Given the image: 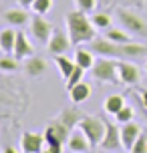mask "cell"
I'll use <instances>...</instances> for the list:
<instances>
[{
    "mask_svg": "<svg viewBox=\"0 0 147 153\" xmlns=\"http://www.w3.org/2000/svg\"><path fill=\"white\" fill-rule=\"evenodd\" d=\"M83 76H85V69L77 65V67H75V71H73V73L69 75V79L65 81V87H67V91H69V89H73V87H75L77 83H81V81H83Z\"/></svg>",
    "mask_w": 147,
    "mask_h": 153,
    "instance_id": "26",
    "label": "cell"
},
{
    "mask_svg": "<svg viewBox=\"0 0 147 153\" xmlns=\"http://www.w3.org/2000/svg\"><path fill=\"white\" fill-rule=\"evenodd\" d=\"M67 147H69L73 153H85L87 149H91V141H89V137L85 135V131L81 129V127H75V129L71 131L69 139H67Z\"/></svg>",
    "mask_w": 147,
    "mask_h": 153,
    "instance_id": "11",
    "label": "cell"
},
{
    "mask_svg": "<svg viewBox=\"0 0 147 153\" xmlns=\"http://www.w3.org/2000/svg\"><path fill=\"white\" fill-rule=\"evenodd\" d=\"M129 153H147V135L141 133L137 137V141H135V145L129 149Z\"/></svg>",
    "mask_w": 147,
    "mask_h": 153,
    "instance_id": "31",
    "label": "cell"
},
{
    "mask_svg": "<svg viewBox=\"0 0 147 153\" xmlns=\"http://www.w3.org/2000/svg\"><path fill=\"white\" fill-rule=\"evenodd\" d=\"M30 32L40 45H48V40H50V36L54 32V26L42 14H36L34 18H30Z\"/></svg>",
    "mask_w": 147,
    "mask_h": 153,
    "instance_id": "6",
    "label": "cell"
},
{
    "mask_svg": "<svg viewBox=\"0 0 147 153\" xmlns=\"http://www.w3.org/2000/svg\"><path fill=\"white\" fill-rule=\"evenodd\" d=\"M105 36L111 38V40H113V42H117V45H127V42H131L129 32H127V30H121V28H109V30H105Z\"/></svg>",
    "mask_w": 147,
    "mask_h": 153,
    "instance_id": "24",
    "label": "cell"
},
{
    "mask_svg": "<svg viewBox=\"0 0 147 153\" xmlns=\"http://www.w3.org/2000/svg\"><path fill=\"white\" fill-rule=\"evenodd\" d=\"M16 34L18 30L14 28H4V30H0V51L2 53H14V45H16Z\"/></svg>",
    "mask_w": 147,
    "mask_h": 153,
    "instance_id": "18",
    "label": "cell"
},
{
    "mask_svg": "<svg viewBox=\"0 0 147 153\" xmlns=\"http://www.w3.org/2000/svg\"><path fill=\"white\" fill-rule=\"evenodd\" d=\"M40 153H54V151H50V149H48V147H47V149H45V151H40Z\"/></svg>",
    "mask_w": 147,
    "mask_h": 153,
    "instance_id": "35",
    "label": "cell"
},
{
    "mask_svg": "<svg viewBox=\"0 0 147 153\" xmlns=\"http://www.w3.org/2000/svg\"><path fill=\"white\" fill-rule=\"evenodd\" d=\"M4 20L8 24H12V26H24V24H28V20H30V14L24 8H12V10H6L4 12Z\"/></svg>",
    "mask_w": 147,
    "mask_h": 153,
    "instance_id": "16",
    "label": "cell"
},
{
    "mask_svg": "<svg viewBox=\"0 0 147 153\" xmlns=\"http://www.w3.org/2000/svg\"><path fill=\"white\" fill-rule=\"evenodd\" d=\"M75 62H77L79 67H83L85 71H91L95 65V53L91 48L77 46V51H75Z\"/></svg>",
    "mask_w": 147,
    "mask_h": 153,
    "instance_id": "17",
    "label": "cell"
},
{
    "mask_svg": "<svg viewBox=\"0 0 147 153\" xmlns=\"http://www.w3.org/2000/svg\"><path fill=\"white\" fill-rule=\"evenodd\" d=\"M125 105H127V103H125V99L121 97V95H111V97L105 99L103 109H105V113H109V115H117Z\"/></svg>",
    "mask_w": 147,
    "mask_h": 153,
    "instance_id": "20",
    "label": "cell"
},
{
    "mask_svg": "<svg viewBox=\"0 0 147 153\" xmlns=\"http://www.w3.org/2000/svg\"><path fill=\"white\" fill-rule=\"evenodd\" d=\"M32 10H34V14H47L48 10L53 8V0H34V4H32Z\"/></svg>",
    "mask_w": 147,
    "mask_h": 153,
    "instance_id": "27",
    "label": "cell"
},
{
    "mask_svg": "<svg viewBox=\"0 0 147 153\" xmlns=\"http://www.w3.org/2000/svg\"><path fill=\"white\" fill-rule=\"evenodd\" d=\"M71 135V129L61 121V119H54L50 121V125L45 131V139H47V147L54 153H61L62 145L67 143V139Z\"/></svg>",
    "mask_w": 147,
    "mask_h": 153,
    "instance_id": "2",
    "label": "cell"
},
{
    "mask_svg": "<svg viewBox=\"0 0 147 153\" xmlns=\"http://www.w3.org/2000/svg\"><path fill=\"white\" fill-rule=\"evenodd\" d=\"M145 71H147V65H145Z\"/></svg>",
    "mask_w": 147,
    "mask_h": 153,
    "instance_id": "36",
    "label": "cell"
},
{
    "mask_svg": "<svg viewBox=\"0 0 147 153\" xmlns=\"http://www.w3.org/2000/svg\"><path fill=\"white\" fill-rule=\"evenodd\" d=\"M141 135V129L137 123H123V127H121V143H123V149H131L133 145H135V141H137V137Z\"/></svg>",
    "mask_w": 147,
    "mask_h": 153,
    "instance_id": "14",
    "label": "cell"
},
{
    "mask_svg": "<svg viewBox=\"0 0 147 153\" xmlns=\"http://www.w3.org/2000/svg\"><path fill=\"white\" fill-rule=\"evenodd\" d=\"M45 145H47L45 133L26 131V133H22V137H20V149L24 153H40V151H45Z\"/></svg>",
    "mask_w": 147,
    "mask_h": 153,
    "instance_id": "8",
    "label": "cell"
},
{
    "mask_svg": "<svg viewBox=\"0 0 147 153\" xmlns=\"http://www.w3.org/2000/svg\"><path fill=\"white\" fill-rule=\"evenodd\" d=\"M18 4H20L22 8H30L32 4H34V0H18Z\"/></svg>",
    "mask_w": 147,
    "mask_h": 153,
    "instance_id": "32",
    "label": "cell"
},
{
    "mask_svg": "<svg viewBox=\"0 0 147 153\" xmlns=\"http://www.w3.org/2000/svg\"><path fill=\"white\" fill-rule=\"evenodd\" d=\"M54 62H56V67H59V71H61V76L67 81L69 79V75L75 71V67H77V62L71 61L69 56H65V54H56L54 56Z\"/></svg>",
    "mask_w": 147,
    "mask_h": 153,
    "instance_id": "21",
    "label": "cell"
},
{
    "mask_svg": "<svg viewBox=\"0 0 147 153\" xmlns=\"http://www.w3.org/2000/svg\"><path fill=\"white\" fill-rule=\"evenodd\" d=\"M117 73H119V81L123 85H137L141 81L139 69H137L133 62H127V61H123V59L117 62Z\"/></svg>",
    "mask_w": 147,
    "mask_h": 153,
    "instance_id": "10",
    "label": "cell"
},
{
    "mask_svg": "<svg viewBox=\"0 0 147 153\" xmlns=\"http://www.w3.org/2000/svg\"><path fill=\"white\" fill-rule=\"evenodd\" d=\"M143 105H145V109H147V91L143 93Z\"/></svg>",
    "mask_w": 147,
    "mask_h": 153,
    "instance_id": "34",
    "label": "cell"
},
{
    "mask_svg": "<svg viewBox=\"0 0 147 153\" xmlns=\"http://www.w3.org/2000/svg\"><path fill=\"white\" fill-rule=\"evenodd\" d=\"M119 147H123V143H121V127L117 123L107 121V131H105V137L101 141V149L103 151H117Z\"/></svg>",
    "mask_w": 147,
    "mask_h": 153,
    "instance_id": "9",
    "label": "cell"
},
{
    "mask_svg": "<svg viewBox=\"0 0 147 153\" xmlns=\"http://www.w3.org/2000/svg\"><path fill=\"white\" fill-rule=\"evenodd\" d=\"M75 2V6H77V10H83V12H93L95 6H97V0H73Z\"/></svg>",
    "mask_w": 147,
    "mask_h": 153,
    "instance_id": "30",
    "label": "cell"
},
{
    "mask_svg": "<svg viewBox=\"0 0 147 153\" xmlns=\"http://www.w3.org/2000/svg\"><path fill=\"white\" fill-rule=\"evenodd\" d=\"M133 115H135V113H133V109L129 107V105H125V107L115 115V119H117V123H121V125H123V123L133 121Z\"/></svg>",
    "mask_w": 147,
    "mask_h": 153,
    "instance_id": "28",
    "label": "cell"
},
{
    "mask_svg": "<svg viewBox=\"0 0 147 153\" xmlns=\"http://www.w3.org/2000/svg\"><path fill=\"white\" fill-rule=\"evenodd\" d=\"M67 32L75 46H81L83 42H91L93 38H97V28L93 20L83 10H73L67 14Z\"/></svg>",
    "mask_w": 147,
    "mask_h": 153,
    "instance_id": "1",
    "label": "cell"
},
{
    "mask_svg": "<svg viewBox=\"0 0 147 153\" xmlns=\"http://www.w3.org/2000/svg\"><path fill=\"white\" fill-rule=\"evenodd\" d=\"M56 119H61V121L65 123V125H67L71 131H73V129L79 125V121H81V113H79L77 109H65V111H62V113L59 115Z\"/></svg>",
    "mask_w": 147,
    "mask_h": 153,
    "instance_id": "23",
    "label": "cell"
},
{
    "mask_svg": "<svg viewBox=\"0 0 147 153\" xmlns=\"http://www.w3.org/2000/svg\"><path fill=\"white\" fill-rule=\"evenodd\" d=\"M117 18H119V22L123 24V28L127 32H131V34H147V24L137 14H133L129 10H119Z\"/></svg>",
    "mask_w": 147,
    "mask_h": 153,
    "instance_id": "7",
    "label": "cell"
},
{
    "mask_svg": "<svg viewBox=\"0 0 147 153\" xmlns=\"http://www.w3.org/2000/svg\"><path fill=\"white\" fill-rule=\"evenodd\" d=\"M93 24L97 30H109L111 28V16L109 14H103V12H97V14H93Z\"/></svg>",
    "mask_w": 147,
    "mask_h": 153,
    "instance_id": "25",
    "label": "cell"
},
{
    "mask_svg": "<svg viewBox=\"0 0 147 153\" xmlns=\"http://www.w3.org/2000/svg\"><path fill=\"white\" fill-rule=\"evenodd\" d=\"M147 53V46L145 45H137V42H127L123 45V59H139Z\"/></svg>",
    "mask_w": 147,
    "mask_h": 153,
    "instance_id": "22",
    "label": "cell"
},
{
    "mask_svg": "<svg viewBox=\"0 0 147 153\" xmlns=\"http://www.w3.org/2000/svg\"><path fill=\"white\" fill-rule=\"evenodd\" d=\"M16 69H18V62H16V59H10V56L0 59V71H4V73H14Z\"/></svg>",
    "mask_w": 147,
    "mask_h": 153,
    "instance_id": "29",
    "label": "cell"
},
{
    "mask_svg": "<svg viewBox=\"0 0 147 153\" xmlns=\"http://www.w3.org/2000/svg\"><path fill=\"white\" fill-rule=\"evenodd\" d=\"M71 45L73 42H71V38H69V32H62L59 28H54L53 36L48 40V51L53 54H65L71 48Z\"/></svg>",
    "mask_w": 147,
    "mask_h": 153,
    "instance_id": "12",
    "label": "cell"
},
{
    "mask_svg": "<svg viewBox=\"0 0 147 153\" xmlns=\"http://www.w3.org/2000/svg\"><path fill=\"white\" fill-rule=\"evenodd\" d=\"M79 127L85 131V135L89 137L91 145H101V141L105 137V131H107V121H103L101 117H81Z\"/></svg>",
    "mask_w": 147,
    "mask_h": 153,
    "instance_id": "3",
    "label": "cell"
},
{
    "mask_svg": "<svg viewBox=\"0 0 147 153\" xmlns=\"http://www.w3.org/2000/svg\"><path fill=\"white\" fill-rule=\"evenodd\" d=\"M48 71V65L45 59H40V56H28L26 59V62H24V73L28 76H34V79H39V76H42L45 73Z\"/></svg>",
    "mask_w": 147,
    "mask_h": 153,
    "instance_id": "15",
    "label": "cell"
},
{
    "mask_svg": "<svg viewBox=\"0 0 147 153\" xmlns=\"http://www.w3.org/2000/svg\"><path fill=\"white\" fill-rule=\"evenodd\" d=\"M89 48L93 51L97 56H105V59H123V45H117L111 38L103 36V38H93L89 42Z\"/></svg>",
    "mask_w": 147,
    "mask_h": 153,
    "instance_id": "4",
    "label": "cell"
},
{
    "mask_svg": "<svg viewBox=\"0 0 147 153\" xmlns=\"http://www.w3.org/2000/svg\"><path fill=\"white\" fill-rule=\"evenodd\" d=\"M105 153H107V151H105Z\"/></svg>",
    "mask_w": 147,
    "mask_h": 153,
    "instance_id": "37",
    "label": "cell"
},
{
    "mask_svg": "<svg viewBox=\"0 0 147 153\" xmlns=\"http://www.w3.org/2000/svg\"><path fill=\"white\" fill-rule=\"evenodd\" d=\"M2 153H18V151H16L14 147H10V145H8V147H4V149H2Z\"/></svg>",
    "mask_w": 147,
    "mask_h": 153,
    "instance_id": "33",
    "label": "cell"
},
{
    "mask_svg": "<svg viewBox=\"0 0 147 153\" xmlns=\"http://www.w3.org/2000/svg\"><path fill=\"white\" fill-rule=\"evenodd\" d=\"M91 91H93L91 85H87V83L81 81V83H77L73 89H69V97H71L73 103H77V105H79V103H85V101L91 97Z\"/></svg>",
    "mask_w": 147,
    "mask_h": 153,
    "instance_id": "19",
    "label": "cell"
},
{
    "mask_svg": "<svg viewBox=\"0 0 147 153\" xmlns=\"http://www.w3.org/2000/svg\"><path fill=\"white\" fill-rule=\"evenodd\" d=\"M34 54V46L30 45V40L28 36L24 34V32L18 30L16 34V45H14V59L16 61H22V59H28Z\"/></svg>",
    "mask_w": 147,
    "mask_h": 153,
    "instance_id": "13",
    "label": "cell"
},
{
    "mask_svg": "<svg viewBox=\"0 0 147 153\" xmlns=\"http://www.w3.org/2000/svg\"><path fill=\"white\" fill-rule=\"evenodd\" d=\"M91 75L99 83H115V81H119L117 62H113V59H99V61H95Z\"/></svg>",
    "mask_w": 147,
    "mask_h": 153,
    "instance_id": "5",
    "label": "cell"
}]
</instances>
